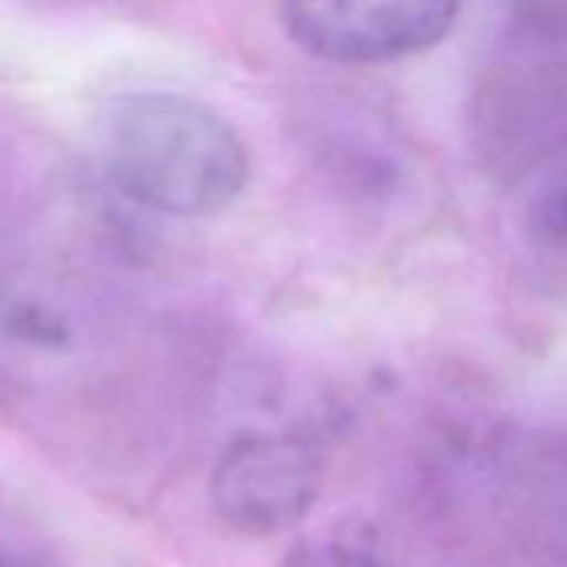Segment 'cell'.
I'll return each instance as SVG.
<instances>
[{
  "label": "cell",
  "mask_w": 567,
  "mask_h": 567,
  "mask_svg": "<svg viewBox=\"0 0 567 567\" xmlns=\"http://www.w3.org/2000/svg\"><path fill=\"white\" fill-rule=\"evenodd\" d=\"M111 181L141 207L167 217H210L247 187L240 134L207 104L181 94H127L101 137Z\"/></svg>",
  "instance_id": "1"
},
{
  "label": "cell",
  "mask_w": 567,
  "mask_h": 567,
  "mask_svg": "<svg viewBox=\"0 0 567 567\" xmlns=\"http://www.w3.org/2000/svg\"><path fill=\"white\" fill-rule=\"evenodd\" d=\"M484 137L507 151L540 147L567 131V0H514L504 54L484 84Z\"/></svg>",
  "instance_id": "2"
},
{
  "label": "cell",
  "mask_w": 567,
  "mask_h": 567,
  "mask_svg": "<svg viewBox=\"0 0 567 567\" xmlns=\"http://www.w3.org/2000/svg\"><path fill=\"white\" fill-rule=\"evenodd\" d=\"M461 0H280L291 41L331 64H384L447 38Z\"/></svg>",
  "instance_id": "3"
},
{
  "label": "cell",
  "mask_w": 567,
  "mask_h": 567,
  "mask_svg": "<svg viewBox=\"0 0 567 567\" xmlns=\"http://www.w3.org/2000/svg\"><path fill=\"white\" fill-rule=\"evenodd\" d=\"M321 447L301 434H254L224 451L210 477L217 517L240 534H274L298 524L318 501Z\"/></svg>",
  "instance_id": "4"
},
{
  "label": "cell",
  "mask_w": 567,
  "mask_h": 567,
  "mask_svg": "<svg viewBox=\"0 0 567 567\" xmlns=\"http://www.w3.org/2000/svg\"><path fill=\"white\" fill-rule=\"evenodd\" d=\"M284 567H388L381 557H374L368 547L348 544V540H305L291 550Z\"/></svg>",
  "instance_id": "5"
},
{
  "label": "cell",
  "mask_w": 567,
  "mask_h": 567,
  "mask_svg": "<svg viewBox=\"0 0 567 567\" xmlns=\"http://www.w3.org/2000/svg\"><path fill=\"white\" fill-rule=\"evenodd\" d=\"M534 227L544 240L567 247V171L554 174L534 197Z\"/></svg>",
  "instance_id": "6"
},
{
  "label": "cell",
  "mask_w": 567,
  "mask_h": 567,
  "mask_svg": "<svg viewBox=\"0 0 567 567\" xmlns=\"http://www.w3.org/2000/svg\"><path fill=\"white\" fill-rule=\"evenodd\" d=\"M0 567H8V564H4V560H0Z\"/></svg>",
  "instance_id": "7"
}]
</instances>
